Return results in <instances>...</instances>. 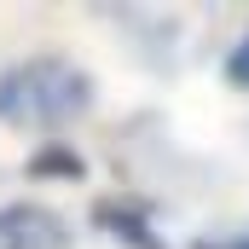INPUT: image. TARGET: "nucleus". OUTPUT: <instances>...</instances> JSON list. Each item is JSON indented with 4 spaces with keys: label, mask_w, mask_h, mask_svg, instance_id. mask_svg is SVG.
<instances>
[{
    "label": "nucleus",
    "mask_w": 249,
    "mask_h": 249,
    "mask_svg": "<svg viewBox=\"0 0 249 249\" xmlns=\"http://www.w3.org/2000/svg\"><path fill=\"white\" fill-rule=\"evenodd\" d=\"M87 105V81L70 64H23L0 81V110L12 122H58Z\"/></svg>",
    "instance_id": "f257e3e1"
},
{
    "label": "nucleus",
    "mask_w": 249,
    "mask_h": 249,
    "mask_svg": "<svg viewBox=\"0 0 249 249\" xmlns=\"http://www.w3.org/2000/svg\"><path fill=\"white\" fill-rule=\"evenodd\" d=\"M232 81H244V87H249V41L232 53Z\"/></svg>",
    "instance_id": "20e7f679"
},
{
    "label": "nucleus",
    "mask_w": 249,
    "mask_h": 249,
    "mask_svg": "<svg viewBox=\"0 0 249 249\" xmlns=\"http://www.w3.org/2000/svg\"><path fill=\"white\" fill-rule=\"evenodd\" d=\"M64 244V226L35 214V209H12L0 214V249H58Z\"/></svg>",
    "instance_id": "f03ea898"
},
{
    "label": "nucleus",
    "mask_w": 249,
    "mask_h": 249,
    "mask_svg": "<svg viewBox=\"0 0 249 249\" xmlns=\"http://www.w3.org/2000/svg\"><path fill=\"white\" fill-rule=\"evenodd\" d=\"M29 168H35V174H81V162H75L70 151H41Z\"/></svg>",
    "instance_id": "7ed1b4c3"
}]
</instances>
